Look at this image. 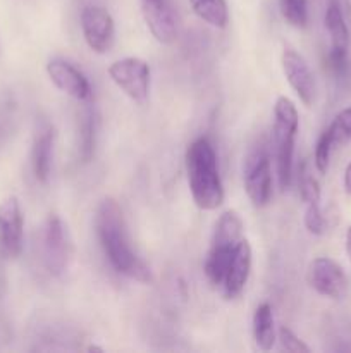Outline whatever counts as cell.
<instances>
[{
	"instance_id": "cell-1",
	"label": "cell",
	"mask_w": 351,
	"mask_h": 353,
	"mask_svg": "<svg viewBox=\"0 0 351 353\" xmlns=\"http://www.w3.org/2000/svg\"><path fill=\"white\" fill-rule=\"evenodd\" d=\"M96 234L110 265L120 274L136 281H151L150 269L133 252L127 236L126 221L119 203L114 199H105L96 210Z\"/></svg>"
},
{
	"instance_id": "cell-2",
	"label": "cell",
	"mask_w": 351,
	"mask_h": 353,
	"mask_svg": "<svg viewBox=\"0 0 351 353\" xmlns=\"http://www.w3.org/2000/svg\"><path fill=\"white\" fill-rule=\"evenodd\" d=\"M186 174L193 200L202 210H215L224 202V186L217 155L206 138H198L186 150Z\"/></svg>"
},
{
	"instance_id": "cell-3",
	"label": "cell",
	"mask_w": 351,
	"mask_h": 353,
	"mask_svg": "<svg viewBox=\"0 0 351 353\" xmlns=\"http://www.w3.org/2000/svg\"><path fill=\"white\" fill-rule=\"evenodd\" d=\"M241 240H243V221L234 210H227L217 221L210 250L206 254L205 265H203V271H205L210 285H224L234 252Z\"/></svg>"
},
{
	"instance_id": "cell-4",
	"label": "cell",
	"mask_w": 351,
	"mask_h": 353,
	"mask_svg": "<svg viewBox=\"0 0 351 353\" xmlns=\"http://www.w3.org/2000/svg\"><path fill=\"white\" fill-rule=\"evenodd\" d=\"M299 128V116L295 103L288 97H279L274 105V155L277 179L281 190L289 188L292 172V154H295V138Z\"/></svg>"
},
{
	"instance_id": "cell-5",
	"label": "cell",
	"mask_w": 351,
	"mask_h": 353,
	"mask_svg": "<svg viewBox=\"0 0 351 353\" xmlns=\"http://www.w3.org/2000/svg\"><path fill=\"white\" fill-rule=\"evenodd\" d=\"M243 183L246 195L255 207H265L272 196L270 157L264 145L251 148L243 164Z\"/></svg>"
},
{
	"instance_id": "cell-6",
	"label": "cell",
	"mask_w": 351,
	"mask_h": 353,
	"mask_svg": "<svg viewBox=\"0 0 351 353\" xmlns=\"http://www.w3.org/2000/svg\"><path fill=\"white\" fill-rule=\"evenodd\" d=\"M109 76L129 99L143 102L150 92V65L140 57H126L110 64Z\"/></svg>"
},
{
	"instance_id": "cell-7",
	"label": "cell",
	"mask_w": 351,
	"mask_h": 353,
	"mask_svg": "<svg viewBox=\"0 0 351 353\" xmlns=\"http://www.w3.org/2000/svg\"><path fill=\"white\" fill-rule=\"evenodd\" d=\"M306 279L319 295L327 299L341 300L348 293V278L343 268L329 257H317L312 261Z\"/></svg>"
},
{
	"instance_id": "cell-8",
	"label": "cell",
	"mask_w": 351,
	"mask_h": 353,
	"mask_svg": "<svg viewBox=\"0 0 351 353\" xmlns=\"http://www.w3.org/2000/svg\"><path fill=\"white\" fill-rule=\"evenodd\" d=\"M281 64L286 79H288L291 88L296 92V95L299 97V100L306 107L312 105L317 97V81L308 62L298 52L292 50V48H284Z\"/></svg>"
},
{
	"instance_id": "cell-9",
	"label": "cell",
	"mask_w": 351,
	"mask_h": 353,
	"mask_svg": "<svg viewBox=\"0 0 351 353\" xmlns=\"http://www.w3.org/2000/svg\"><path fill=\"white\" fill-rule=\"evenodd\" d=\"M81 30L86 43L96 54H105L114 43V19L102 7H86L81 12Z\"/></svg>"
},
{
	"instance_id": "cell-10",
	"label": "cell",
	"mask_w": 351,
	"mask_h": 353,
	"mask_svg": "<svg viewBox=\"0 0 351 353\" xmlns=\"http://www.w3.org/2000/svg\"><path fill=\"white\" fill-rule=\"evenodd\" d=\"M24 219L19 200L9 196L0 203V248L7 257L14 259L23 250Z\"/></svg>"
},
{
	"instance_id": "cell-11",
	"label": "cell",
	"mask_w": 351,
	"mask_h": 353,
	"mask_svg": "<svg viewBox=\"0 0 351 353\" xmlns=\"http://www.w3.org/2000/svg\"><path fill=\"white\" fill-rule=\"evenodd\" d=\"M69 259V243L64 223L58 216H50L43 230V261L48 272L58 276L64 272Z\"/></svg>"
},
{
	"instance_id": "cell-12",
	"label": "cell",
	"mask_w": 351,
	"mask_h": 353,
	"mask_svg": "<svg viewBox=\"0 0 351 353\" xmlns=\"http://www.w3.org/2000/svg\"><path fill=\"white\" fill-rule=\"evenodd\" d=\"M141 12L155 40L165 45L176 40L178 21L169 0H141Z\"/></svg>"
},
{
	"instance_id": "cell-13",
	"label": "cell",
	"mask_w": 351,
	"mask_h": 353,
	"mask_svg": "<svg viewBox=\"0 0 351 353\" xmlns=\"http://www.w3.org/2000/svg\"><path fill=\"white\" fill-rule=\"evenodd\" d=\"M47 74L50 81L57 86L61 92L67 93L69 97L81 102H88L93 97V90L86 76L69 62L62 59H54L47 64Z\"/></svg>"
},
{
	"instance_id": "cell-14",
	"label": "cell",
	"mask_w": 351,
	"mask_h": 353,
	"mask_svg": "<svg viewBox=\"0 0 351 353\" xmlns=\"http://www.w3.org/2000/svg\"><path fill=\"white\" fill-rule=\"evenodd\" d=\"M251 272V247L248 240H241L234 252L233 262L227 271L226 281H224V293L227 299H234L240 295L246 286L248 278Z\"/></svg>"
},
{
	"instance_id": "cell-15",
	"label": "cell",
	"mask_w": 351,
	"mask_h": 353,
	"mask_svg": "<svg viewBox=\"0 0 351 353\" xmlns=\"http://www.w3.org/2000/svg\"><path fill=\"white\" fill-rule=\"evenodd\" d=\"M54 130L50 126L41 128L33 140L31 148V168L36 181L47 183L50 176L52 165V152H54Z\"/></svg>"
},
{
	"instance_id": "cell-16",
	"label": "cell",
	"mask_w": 351,
	"mask_h": 353,
	"mask_svg": "<svg viewBox=\"0 0 351 353\" xmlns=\"http://www.w3.org/2000/svg\"><path fill=\"white\" fill-rule=\"evenodd\" d=\"M344 14H346V10L339 3L329 0L326 16H323V23H326V30L330 37V47L348 50V45H350V30H348L346 16Z\"/></svg>"
},
{
	"instance_id": "cell-17",
	"label": "cell",
	"mask_w": 351,
	"mask_h": 353,
	"mask_svg": "<svg viewBox=\"0 0 351 353\" xmlns=\"http://www.w3.org/2000/svg\"><path fill=\"white\" fill-rule=\"evenodd\" d=\"M253 338L260 350L268 352L275 343L274 314L268 303H262L253 314Z\"/></svg>"
},
{
	"instance_id": "cell-18",
	"label": "cell",
	"mask_w": 351,
	"mask_h": 353,
	"mask_svg": "<svg viewBox=\"0 0 351 353\" xmlns=\"http://www.w3.org/2000/svg\"><path fill=\"white\" fill-rule=\"evenodd\" d=\"M196 16L213 28H226L229 21L226 0H189Z\"/></svg>"
},
{
	"instance_id": "cell-19",
	"label": "cell",
	"mask_w": 351,
	"mask_h": 353,
	"mask_svg": "<svg viewBox=\"0 0 351 353\" xmlns=\"http://www.w3.org/2000/svg\"><path fill=\"white\" fill-rule=\"evenodd\" d=\"M279 10L286 23L295 28L308 24V2L306 0H279Z\"/></svg>"
},
{
	"instance_id": "cell-20",
	"label": "cell",
	"mask_w": 351,
	"mask_h": 353,
	"mask_svg": "<svg viewBox=\"0 0 351 353\" xmlns=\"http://www.w3.org/2000/svg\"><path fill=\"white\" fill-rule=\"evenodd\" d=\"M79 131H81L79 133V141H81L79 155H81L83 162H88L92 159L93 150H95V117L92 112L86 114Z\"/></svg>"
},
{
	"instance_id": "cell-21",
	"label": "cell",
	"mask_w": 351,
	"mask_h": 353,
	"mask_svg": "<svg viewBox=\"0 0 351 353\" xmlns=\"http://www.w3.org/2000/svg\"><path fill=\"white\" fill-rule=\"evenodd\" d=\"M334 147H336V143H334L332 134H330L329 128H327V130L320 134L319 140H317L315 155H313V162H315V168L320 174H326L327 169H329L330 152H332Z\"/></svg>"
},
{
	"instance_id": "cell-22",
	"label": "cell",
	"mask_w": 351,
	"mask_h": 353,
	"mask_svg": "<svg viewBox=\"0 0 351 353\" xmlns=\"http://www.w3.org/2000/svg\"><path fill=\"white\" fill-rule=\"evenodd\" d=\"M330 134L336 145H343L351 140V107L343 109L329 126Z\"/></svg>"
},
{
	"instance_id": "cell-23",
	"label": "cell",
	"mask_w": 351,
	"mask_h": 353,
	"mask_svg": "<svg viewBox=\"0 0 351 353\" xmlns=\"http://www.w3.org/2000/svg\"><path fill=\"white\" fill-rule=\"evenodd\" d=\"M326 65L330 71V74H334L336 78H344L348 72V68H350L348 50L330 47L329 54H327V59H326Z\"/></svg>"
},
{
	"instance_id": "cell-24",
	"label": "cell",
	"mask_w": 351,
	"mask_h": 353,
	"mask_svg": "<svg viewBox=\"0 0 351 353\" xmlns=\"http://www.w3.org/2000/svg\"><path fill=\"white\" fill-rule=\"evenodd\" d=\"M305 226L315 236H320L326 231V217H323L322 210H320L319 202L306 203L305 210Z\"/></svg>"
},
{
	"instance_id": "cell-25",
	"label": "cell",
	"mask_w": 351,
	"mask_h": 353,
	"mask_svg": "<svg viewBox=\"0 0 351 353\" xmlns=\"http://www.w3.org/2000/svg\"><path fill=\"white\" fill-rule=\"evenodd\" d=\"M299 196L305 203L320 202V185L313 176L303 172L299 174Z\"/></svg>"
},
{
	"instance_id": "cell-26",
	"label": "cell",
	"mask_w": 351,
	"mask_h": 353,
	"mask_svg": "<svg viewBox=\"0 0 351 353\" xmlns=\"http://www.w3.org/2000/svg\"><path fill=\"white\" fill-rule=\"evenodd\" d=\"M279 341H281V347L284 348L286 352H291V353H308L310 348L292 333L289 327L282 326L279 327Z\"/></svg>"
},
{
	"instance_id": "cell-27",
	"label": "cell",
	"mask_w": 351,
	"mask_h": 353,
	"mask_svg": "<svg viewBox=\"0 0 351 353\" xmlns=\"http://www.w3.org/2000/svg\"><path fill=\"white\" fill-rule=\"evenodd\" d=\"M344 192L351 195V162L344 169Z\"/></svg>"
},
{
	"instance_id": "cell-28",
	"label": "cell",
	"mask_w": 351,
	"mask_h": 353,
	"mask_svg": "<svg viewBox=\"0 0 351 353\" xmlns=\"http://www.w3.org/2000/svg\"><path fill=\"white\" fill-rule=\"evenodd\" d=\"M346 254H348V257H350V262H351V226L346 230Z\"/></svg>"
}]
</instances>
